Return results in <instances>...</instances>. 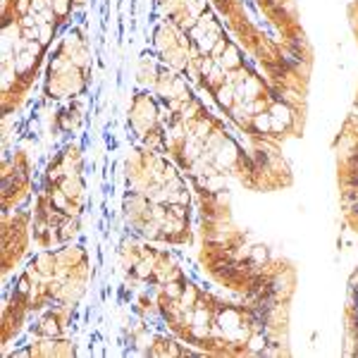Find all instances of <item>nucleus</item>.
<instances>
[{"instance_id": "obj_9", "label": "nucleus", "mask_w": 358, "mask_h": 358, "mask_svg": "<svg viewBox=\"0 0 358 358\" xmlns=\"http://www.w3.org/2000/svg\"><path fill=\"white\" fill-rule=\"evenodd\" d=\"M79 3H84V0H74V5H79Z\"/></svg>"}, {"instance_id": "obj_1", "label": "nucleus", "mask_w": 358, "mask_h": 358, "mask_svg": "<svg viewBox=\"0 0 358 358\" xmlns=\"http://www.w3.org/2000/svg\"><path fill=\"white\" fill-rule=\"evenodd\" d=\"M189 187L165 153L143 146L127 160L124 220L136 236L163 244H192Z\"/></svg>"}, {"instance_id": "obj_7", "label": "nucleus", "mask_w": 358, "mask_h": 358, "mask_svg": "<svg viewBox=\"0 0 358 358\" xmlns=\"http://www.w3.org/2000/svg\"><path fill=\"white\" fill-rule=\"evenodd\" d=\"M31 194V165L24 153H17L10 165H3V213H10L17 208L27 196Z\"/></svg>"}, {"instance_id": "obj_5", "label": "nucleus", "mask_w": 358, "mask_h": 358, "mask_svg": "<svg viewBox=\"0 0 358 358\" xmlns=\"http://www.w3.org/2000/svg\"><path fill=\"white\" fill-rule=\"evenodd\" d=\"M120 263H122L124 275L131 282H141V285L151 287L167 285V282H175L184 275L182 265L170 251L146 244V239L124 241L120 248Z\"/></svg>"}, {"instance_id": "obj_8", "label": "nucleus", "mask_w": 358, "mask_h": 358, "mask_svg": "<svg viewBox=\"0 0 358 358\" xmlns=\"http://www.w3.org/2000/svg\"><path fill=\"white\" fill-rule=\"evenodd\" d=\"M74 354H77L74 344L60 337H43L41 342L17 351V356H74Z\"/></svg>"}, {"instance_id": "obj_3", "label": "nucleus", "mask_w": 358, "mask_h": 358, "mask_svg": "<svg viewBox=\"0 0 358 358\" xmlns=\"http://www.w3.org/2000/svg\"><path fill=\"white\" fill-rule=\"evenodd\" d=\"M84 213V175L82 153L77 146H65L50 160L43 184L36 194L31 217L34 244L38 248H57L72 241L79 232Z\"/></svg>"}, {"instance_id": "obj_4", "label": "nucleus", "mask_w": 358, "mask_h": 358, "mask_svg": "<svg viewBox=\"0 0 358 358\" xmlns=\"http://www.w3.org/2000/svg\"><path fill=\"white\" fill-rule=\"evenodd\" d=\"M91 77V53L79 29L69 31L50 55L45 74V96L62 101L84 94Z\"/></svg>"}, {"instance_id": "obj_2", "label": "nucleus", "mask_w": 358, "mask_h": 358, "mask_svg": "<svg viewBox=\"0 0 358 358\" xmlns=\"http://www.w3.org/2000/svg\"><path fill=\"white\" fill-rule=\"evenodd\" d=\"M91 275L89 253L82 246L41 248L17 280L3 313V344L24 327L31 313L48 308H74L86 292Z\"/></svg>"}, {"instance_id": "obj_6", "label": "nucleus", "mask_w": 358, "mask_h": 358, "mask_svg": "<svg viewBox=\"0 0 358 358\" xmlns=\"http://www.w3.org/2000/svg\"><path fill=\"white\" fill-rule=\"evenodd\" d=\"M31 210H13L3 215V273L8 275L27 253L31 234Z\"/></svg>"}]
</instances>
